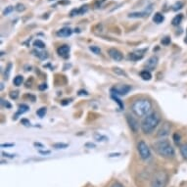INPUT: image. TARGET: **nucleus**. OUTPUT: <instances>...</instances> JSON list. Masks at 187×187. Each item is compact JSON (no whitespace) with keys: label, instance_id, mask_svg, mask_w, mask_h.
<instances>
[{"label":"nucleus","instance_id":"obj_1","mask_svg":"<svg viewBox=\"0 0 187 187\" xmlns=\"http://www.w3.org/2000/svg\"><path fill=\"white\" fill-rule=\"evenodd\" d=\"M152 109V102L147 98H139L135 100L131 105V110L136 117L143 118L149 115Z\"/></svg>","mask_w":187,"mask_h":187},{"label":"nucleus","instance_id":"obj_2","mask_svg":"<svg viewBox=\"0 0 187 187\" xmlns=\"http://www.w3.org/2000/svg\"><path fill=\"white\" fill-rule=\"evenodd\" d=\"M153 149L159 156L166 159L172 158V157H175V149L172 148L171 143L166 139L158 140L155 143H153Z\"/></svg>","mask_w":187,"mask_h":187},{"label":"nucleus","instance_id":"obj_3","mask_svg":"<svg viewBox=\"0 0 187 187\" xmlns=\"http://www.w3.org/2000/svg\"><path fill=\"white\" fill-rule=\"evenodd\" d=\"M160 122H161V117H160L159 113L153 112L150 113L149 115L144 117L143 121L141 122V130L144 134H149L154 130L157 126L159 125Z\"/></svg>","mask_w":187,"mask_h":187},{"label":"nucleus","instance_id":"obj_4","mask_svg":"<svg viewBox=\"0 0 187 187\" xmlns=\"http://www.w3.org/2000/svg\"><path fill=\"white\" fill-rule=\"evenodd\" d=\"M168 173L164 171L157 172L151 179L150 187H166L168 183Z\"/></svg>","mask_w":187,"mask_h":187},{"label":"nucleus","instance_id":"obj_5","mask_svg":"<svg viewBox=\"0 0 187 187\" xmlns=\"http://www.w3.org/2000/svg\"><path fill=\"white\" fill-rule=\"evenodd\" d=\"M137 151L139 153V156L140 158L142 160H144V161H147V160H149L151 158V152H150V148L148 147V145L146 144V143L141 140V141L138 142L137 144Z\"/></svg>","mask_w":187,"mask_h":187},{"label":"nucleus","instance_id":"obj_6","mask_svg":"<svg viewBox=\"0 0 187 187\" xmlns=\"http://www.w3.org/2000/svg\"><path fill=\"white\" fill-rule=\"evenodd\" d=\"M131 90V86L128 84H119L112 88V92L116 95L123 96L126 95Z\"/></svg>","mask_w":187,"mask_h":187},{"label":"nucleus","instance_id":"obj_7","mask_svg":"<svg viewBox=\"0 0 187 187\" xmlns=\"http://www.w3.org/2000/svg\"><path fill=\"white\" fill-rule=\"evenodd\" d=\"M126 122H128L130 129H131L133 132H137L138 131L139 123H138L137 121H136L135 118H133V117H131L130 115H126Z\"/></svg>","mask_w":187,"mask_h":187},{"label":"nucleus","instance_id":"obj_8","mask_svg":"<svg viewBox=\"0 0 187 187\" xmlns=\"http://www.w3.org/2000/svg\"><path fill=\"white\" fill-rule=\"evenodd\" d=\"M171 128H172L171 125H169V122H165L161 126V128L158 130V133H157V135H158L159 137H165V136L169 134V132H171Z\"/></svg>","mask_w":187,"mask_h":187},{"label":"nucleus","instance_id":"obj_9","mask_svg":"<svg viewBox=\"0 0 187 187\" xmlns=\"http://www.w3.org/2000/svg\"><path fill=\"white\" fill-rule=\"evenodd\" d=\"M108 54L110 57H111L113 60H115V61H122L123 59L122 52L119 51V50L116 48H110L108 50Z\"/></svg>","mask_w":187,"mask_h":187},{"label":"nucleus","instance_id":"obj_10","mask_svg":"<svg viewBox=\"0 0 187 187\" xmlns=\"http://www.w3.org/2000/svg\"><path fill=\"white\" fill-rule=\"evenodd\" d=\"M157 65H158V57L157 56H152V57H150L148 59V61L146 62L145 67L147 70H154Z\"/></svg>","mask_w":187,"mask_h":187},{"label":"nucleus","instance_id":"obj_11","mask_svg":"<svg viewBox=\"0 0 187 187\" xmlns=\"http://www.w3.org/2000/svg\"><path fill=\"white\" fill-rule=\"evenodd\" d=\"M69 52H70V47L68 45H62L57 49V53L59 54V56H61L63 58H68Z\"/></svg>","mask_w":187,"mask_h":187},{"label":"nucleus","instance_id":"obj_12","mask_svg":"<svg viewBox=\"0 0 187 187\" xmlns=\"http://www.w3.org/2000/svg\"><path fill=\"white\" fill-rule=\"evenodd\" d=\"M73 33V29L70 28H63L57 32V35L60 37H69Z\"/></svg>","mask_w":187,"mask_h":187},{"label":"nucleus","instance_id":"obj_13","mask_svg":"<svg viewBox=\"0 0 187 187\" xmlns=\"http://www.w3.org/2000/svg\"><path fill=\"white\" fill-rule=\"evenodd\" d=\"M149 14L145 11L143 12H133V13H130L128 14V18H131V19H138V18H144V17H148Z\"/></svg>","mask_w":187,"mask_h":187},{"label":"nucleus","instance_id":"obj_14","mask_svg":"<svg viewBox=\"0 0 187 187\" xmlns=\"http://www.w3.org/2000/svg\"><path fill=\"white\" fill-rule=\"evenodd\" d=\"M29 106L28 105H26V104H21L19 106V110H18V112H17V114H16V117H15V119H17V117H18L19 115H23V114H25V113H26L29 111Z\"/></svg>","mask_w":187,"mask_h":187},{"label":"nucleus","instance_id":"obj_15","mask_svg":"<svg viewBox=\"0 0 187 187\" xmlns=\"http://www.w3.org/2000/svg\"><path fill=\"white\" fill-rule=\"evenodd\" d=\"M164 20H165V17L159 12L155 13V15L153 16V22L156 23V24H161V23L164 22Z\"/></svg>","mask_w":187,"mask_h":187},{"label":"nucleus","instance_id":"obj_16","mask_svg":"<svg viewBox=\"0 0 187 187\" xmlns=\"http://www.w3.org/2000/svg\"><path fill=\"white\" fill-rule=\"evenodd\" d=\"M140 76H141V78L144 79V81H150V79L152 78L151 73H150L149 71H147V70L142 71L141 73H140Z\"/></svg>","mask_w":187,"mask_h":187},{"label":"nucleus","instance_id":"obj_17","mask_svg":"<svg viewBox=\"0 0 187 187\" xmlns=\"http://www.w3.org/2000/svg\"><path fill=\"white\" fill-rule=\"evenodd\" d=\"M182 19H183V15L182 14L176 15L175 18L172 19V26H178V25H180V23H181Z\"/></svg>","mask_w":187,"mask_h":187},{"label":"nucleus","instance_id":"obj_18","mask_svg":"<svg viewBox=\"0 0 187 187\" xmlns=\"http://www.w3.org/2000/svg\"><path fill=\"white\" fill-rule=\"evenodd\" d=\"M143 58V54L141 53H130L128 55V59L129 60H132V61H137V60H140Z\"/></svg>","mask_w":187,"mask_h":187},{"label":"nucleus","instance_id":"obj_19","mask_svg":"<svg viewBox=\"0 0 187 187\" xmlns=\"http://www.w3.org/2000/svg\"><path fill=\"white\" fill-rule=\"evenodd\" d=\"M94 139L98 142H103V141H107V140H108V138H107L105 135L100 134L98 132L94 133Z\"/></svg>","mask_w":187,"mask_h":187},{"label":"nucleus","instance_id":"obj_20","mask_svg":"<svg viewBox=\"0 0 187 187\" xmlns=\"http://www.w3.org/2000/svg\"><path fill=\"white\" fill-rule=\"evenodd\" d=\"M113 72H114L116 75H119V76H125V78H128V75H126V73L122 70L121 68H118V67H116V68H113Z\"/></svg>","mask_w":187,"mask_h":187},{"label":"nucleus","instance_id":"obj_21","mask_svg":"<svg viewBox=\"0 0 187 187\" xmlns=\"http://www.w3.org/2000/svg\"><path fill=\"white\" fill-rule=\"evenodd\" d=\"M180 153H181L183 158L187 160V143H184L180 146Z\"/></svg>","mask_w":187,"mask_h":187},{"label":"nucleus","instance_id":"obj_22","mask_svg":"<svg viewBox=\"0 0 187 187\" xmlns=\"http://www.w3.org/2000/svg\"><path fill=\"white\" fill-rule=\"evenodd\" d=\"M13 82H14V84L16 86H20L24 82V78H23V76H17L14 78V81H13Z\"/></svg>","mask_w":187,"mask_h":187},{"label":"nucleus","instance_id":"obj_23","mask_svg":"<svg viewBox=\"0 0 187 187\" xmlns=\"http://www.w3.org/2000/svg\"><path fill=\"white\" fill-rule=\"evenodd\" d=\"M33 46H35L36 48H39V49H43L45 48V44L44 42L39 40V39H37V40H35L34 42H33Z\"/></svg>","mask_w":187,"mask_h":187},{"label":"nucleus","instance_id":"obj_24","mask_svg":"<svg viewBox=\"0 0 187 187\" xmlns=\"http://www.w3.org/2000/svg\"><path fill=\"white\" fill-rule=\"evenodd\" d=\"M46 112H47V110H46L45 107H42V108H40L39 110H37V112H36V115H37L39 118H43V117L45 116Z\"/></svg>","mask_w":187,"mask_h":187},{"label":"nucleus","instance_id":"obj_25","mask_svg":"<svg viewBox=\"0 0 187 187\" xmlns=\"http://www.w3.org/2000/svg\"><path fill=\"white\" fill-rule=\"evenodd\" d=\"M32 53H34V55L36 56V57H38L41 60H44V59H46L48 57V56L46 55V53H42V52H38V51H33Z\"/></svg>","mask_w":187,"mask_h":187},{"label":"nucleus","instance_id":"obj_26","mask_svg":"<svg viewBox=\"0 0 187 187\" xmlns=\"http://www.w3.org/2000/svg\"><path fill=\"white\" fill-rule=\"evenodd\" d=\"M89 49H90V51H92L96 55H99L100 53H101V49H100L98 46H94V45L89 46Z\"/></svg>","mask_w":187,"mask_h":187},{"label":"nucleus","instance_id":"obj_27","mask_svg":"<svg viewBox=\"0 0 187 187\" xmlns=\"http://www.w3.org/2000/svg\"><path fill=\"white\" fill-rule=\"evenodd\" d=\"M13 11H14V6L10 5V6H8V7H6V8L4 9V11H3V15H4V16H7V15L10 14V13H12Z\"/></svg>","mask_w":187,"mask_h":187},{"label":"nucleus","instance_id":"obj_28","mask_svg":"<svg viewBox=\"0 0 187 187\" xmlns=\"http://www.w3.org/2000/svg\"><path fill=\"white\" fill-rule=\"evenodd\" d=\"M53 147L55 149H65L68 147V144H66V143H55V144H53Z\"/></svg>","mask_w":187,"mask_h":187},{"label":"nucleus","instance_id":"obj_29","mask_svg":"<svg viewBox=\"0 0 187 187\" xmlns=\"http://www.w3.org/2000/svg\"><path fill=\"white\" fill-rule=\"evenodd\" d=\"M182 7H183V3L178 1V2H176L175 4L172 6V10H173V11H177V10H180Z\"/></svg>","mask_w":187,"mask_h":187},{"label":"nucleus","instance_id":"obj_30","mask_svg":"<svg viewBox=\"0 0 187 187\" xmlns=\"http://www.w3.org/2000/svg\"><path fill=\"white\" fill-rule=\"evenodd\" d=\"M161 43H162L163 45L168 46L169 44H171V37H169V36H166V37H164L162 40H161Z\"/></svg>","mask_w":187,"mask_h":187},{"label":"nucleus","instance_id":"obj_31","mask_svg":"<svg viewBox=\"0 0 187 187\" xmlns=\"http://www.w3.org/2000/svg\"><path fill=\"white\" fill-rule=\"evenodd\" d=\"M87 11H88V6L87 5H83V6H81V7L78 9L79 15H83L84 13H86Z\"/></svg>","mask_w":187,"mask_h":187},{"label":"nucleus","instance_id":"obj_32","mask_svg":"<svg viewBox=\"0 0 187 187\" xmlns=\"http://www.w3.org/2000/svg\"><path fill=\"white\" fill-rule=\"evenodd\" d=\"M112 98L114 99L117 103H118L119 106H120V108H121V110H122V109H123V107H125V106H123V103H122V102L121 100H120L118 97H117V95H116V96H115V95H113V96H112Z\"/></svg>","mask_w":187,"mask_h":187},{"label":"nucleus","instance_id":"obj_33","mask_svg":"<svg viewBox=\"0 0 187 187\" xmlns=\"http://www.w3.org/2000/svg\"><path fill=\"white\" fill-rule=\"evenodd\" d=\"M180 134L178 132H175V134H173V140H175V142L176 143V144H178V143L180 142Z\"/></svg>","mask_w":187,"mask_h":187},{"label":"nucleus","instance_id":"obj_34","mask_svg":"<svg viewBox=\"0 0 187 187\" xmlns=\"http://www.w3.org/2000/svg\"><path fill=\"white\" fill-rule=\"evenodd\" d=\"M11 68H12V64L10 63V64H8L7 69H6V71H5V78H9L10 72H11Z\"/></svg>","mask_w":187,"mask_h":187},{"label":"nucleus","instance_id":"obj_35","mask_svg":"<svg viewBox=\"0 0 187 187\" xmlns=\"http://www.w3.org/2000/svg\"><path fill=\"white\" fill-rule=\"evenodd\" d=\"M26 8H25V6H24V4H22V3H19V4H17V6H16V10L18 12H22V11H24Z\"/></svg>","mask_w":187,"mask_h":187},{"label":"nucleus","instance_id":"obj_36","mask_svg":"<svg viewBox=\"0 0 187 187\" xmlns=\"http://www.w3.org/2000/svg\"><path fill=\"white\" fill-rule=\"evenodd\" d=\"M10 97L12 99H17L19 97V92L18 91H12L10 92Z\"/></svg>","mask_w":187,"mask_h":187},{"label":"nucleus","instance_id":"obj_37","mask_svg":"<svg viewBox=\"0 0 187 187\" xmlns=\"http://www.w3.org/2000/svg\"><path fill=\"white\" fill-rule=\"evenodd\" d=\"M71 17H75V16H76V15H79V12H78V9H76V8H75V9H73L72 11H71Z\"/></svg>","mask_w":187,"mask_h":187},{"label":"nucleus","instance_id":"obj_38","mask_svg":"<svg viewBox=\"0 0 187 187\" xmlns=\"http://www.w3.org/2000/svg\"><path fill=\"white\" fill-rule=\"evenodd\" d=\"M2 105L4 106V107H6V108H11V104H10L9 102H7V101H5V100H2Z\"/></svg>","mask_w":187,"mask_h":187},{"label":"nucleus","instance_id":"obj_39","mask_svg":"<svg viewBox=\"0 0 187 187\" xmlns=\"http://www.w3.org/2000/svg\"><path fill=\"white\" fill-rule=\"evenodd\" d=\"M46 88H47V84H46V83H42V84H40L38 86L39 90H45Z\"/></svg>","mask_w":187,"mask_h":187},{"label":"nucleus","instance_id":"obj_40","mask_svg":"<svg viewBox=\"0 0 187 187\" xmlns=\"http://www.w3.org/2000/svg\"><path fill=\"white\" fill-rule=\"evenodd\" d=\"M111 187H123V186H122V183H120V182H115V183H113Z\"/></svg>","mask_w":187,"mask_h":187},{"label":"nucleus","instance_id":"obj_41","mask_svg":"<svg viewBox=\"0 0 187 187\" xmlns=\"http://www.w3.org/2000/svg\"><path fill=\"white\" fill-rule=\"evenodd\" d=\"M78 95H88V93L84 91V90H79L78 91Z\"/></svg>","mask_w":187,"mask_h":187},{"label":"nucleus","instance_id":"obj_42","mask_svg":"<svg viewBox=\"0 0 187 187\" xmlns=\"http://www.w3.org/2000/svg\"><path fill=\"white\" fill-rule=\"evenodd\" d=\"M2 155L3 156H4V157H9V158H14V155H9V154H6V153H4V152H3L2 153Z\"/></svg>","mask_w":187,"mask_h":187},{"label":"nucleus","instance_id":"obj_43","mask_svg":"<svg viewBox=\"0 0 187 187\" xmlns=\"http://www.w3.org/2000/svg\"><path fill=\"white\" fill-rule=\"evenodd\" d=\"M85 147H91V148H94L95 145H94V144H92V143H86V144H85Z\"/></svg>","mask_w":187,"mask_h":187},{"label":"nucleus","instance_id":"obj_44","mask_svg":"<svg viewBox=\"0 0 187 187\" xmlns=\"http://www.w3.org/2000/svg\"><path fill=\"white\" fill-rule=\"evenodd\" d=\"M14 146V144L13 143H10V144H2L1 147H13Z\"/></svg>","mask_w":187,"mask_h":187},{"label":"nucleus","instance_id":"obj_45","mask_svg":"<svg viewBox=\"0 0 187 187\" xmlns=\"http://www.w3.org/2000/svg\"><path fill=\"white\" fill-rule=\"evenodd\" d=\"M34 146L35 147H40V148H44V146H43L42 144H40V143H34Z\"/></svg>","mask_w":187,"mask_h":187},{"label":"nucleus","instance_id":"obj_46","mask_svg":"<svg viewBox=\"0 0 187 187\" xmlns=\"http://www.w3.org/2000/svg\"><path fill=\"white\" fill-rule=\"evenodd\" d=\"M22 123H26V125H29V122L28 121V120H22Z\"/></svg>","mask_w":187,"mask_h":187},{"label":"nucleus","instance_id":"obj_47","mask_svg":"<svg viewBox=\"0 0 187 187\" xmlns=\"http://www.w3.org/2000/svg\"><path fill=\"white\" fill-rule=\"evenodd\" d=\"M39 153L43 155H47V154H50V151H39Z\"/></svg>","mask_w":187,"mask_h":187},{"label":"nucleus","instance_id":"obj_48","mask_svg":"<svg viewBox=\"0 0 187 187\" xmlns=\"http://www.w3.org/2000/svg\"><path fill=\"white\" fill-rule=\"evenodd\" d=\"M185 42L187 43V37H186V39H185Z\"/></svg>","mask_w":187,"mask_h":187}]
</instances>
